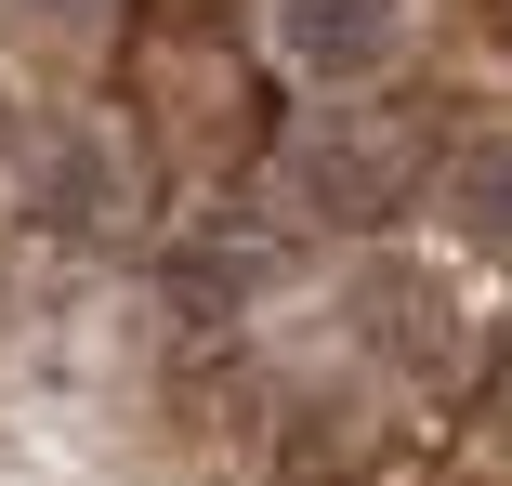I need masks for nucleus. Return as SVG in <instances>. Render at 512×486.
<instances>
[{
	"label": "nucleus",
	"instance_id": "1",
	"mask_svg": "<svg viewBox=\"0 0 512 486\" xmlns=\"http://www.w3.org/2000/svg\"><path fill=\"white\" fill-rule=\"evenodd\" d=\"M421 119L407 106H342V119H289L263 145V211L316 224V237H381L407 198H421Z\"/></svg>",
	"mask_w": 512,
	"mask_h": 486
},
{
	"label": "nucleus",
	"instance_id": "2",
	"mask_svg": "<svg viewBox=\"0 0 512 486\" xmlns=\"http://www.w3.org/2000/svg\"><path fill=\"white\" fill-rule=\"evenodd\" d=\"M119 106H132V119H158V132H145L158 158H197V171H263V79H250L224 40H197V27H145V40H132Z\"/></svg>",
	"mask_w": 512,
	"mask_h": 486
},
{
	"label": "nucleus",
	"instance_id": "3",
	"mask_svg": "<svg viewBox=\"0 0 512 486\" xmlns=\"http://www.w3.org/2000/svg\"><path fill=\"white\" fill-rule=\"evenodd\" d=\"M27 211L53 224V237H145L158 224V145H145V119L132 106H79V119H40V145H27Z\"/></svg>",
	"mask_w": 512,
	"mask_h": 486
},
{
	"label": "nucleus",
	"instance_id": "4",
	"mask_svg": "<svg viewBox=\"0 0 512 486\" xmlns=\"http://www.w3.org/2000/svg\"><path fill=\"white\" fill-rule=\"evenodd\" d=\"M263 53L302 92H368L407 53V0H263Z\"/></svg>",
	"mask_w": 512,
	"mask_h": 486
},
{
	"label": "nucleus",
	"instance_id": "5",
	"mask_svg": "<svg viewBox=\"0 0 512 486\" xmlns=\"http://www.w3.org/2000/svg\"><path fill=\"white\" fill-rule=\"evenodd\" d=\"M381 460H394V395H381V381H329V395L289 408V473L302 486H355Z\"/></svg>",
	"mask_w": 512,
	"mask_h": 486
},
{
	"label": "nucleus",
	"instance_id": "6",
	"mask_svg": "<svg viewBox=\"0 0 512 486\" xmlns=\"http://www.w3.org/2000/svg\"><path fill=\"white\" fill-rule=\"evenodd\" d=\"M355 316H368V355L381 368H460V316H447V289L421 276V263H368L355 276Z\"/></svg>",
	"mask_w": 512,
	"mask_h": 486
},
{
	"label": "nucleus",
	"instance_id": "7",
	"mask_svg": "<svg viewBox=\"0 0 512 486\" xmlns=\"http://www.w3.org/2000/svg\"><path fill=\"white\" fill-rule=\"evenodd\" d=\"M434 211H447V237H460L473 263H512V119H486V132H460V145H447Z\"/></svg>",
	"mask_w": 512,
	"mask_h": 486
},
{
	"label": "nucleus",
	"instance_id": "8",
	"mask_svg": "<svg viewBox=\"0 0 512 486\" xmlns=\"http://www.w3.org/2000/svg\"><path fill=\"white\" fill-rule=\"evenodd\" d=\"M486 395H499V408H512V329H499V355H486Z\"/></svg>",
	"mask_w": 512,
	"mask_h": 486
},
{
	"label": "nucleus",
	"instance_id": "9",
	"mask_svg": "<svg viewBox=\"0 0 512 486\" xmlns=\"http://www.w3.org/2000/svg\"><path fill=\"white\" fill-rule=\"evenodd\" d=\"M0 158H14V92H0Z\"/></svg>",
	"mask_w": 512,
	"mask_h": 486
},
{
	"label": "nucleus",
	"instance_id": "10",
	"mask_svg": "<svg viewBox=\"0 0 512 486\" xmlns=\"http://www.w3.org/2000/svg\"><path fill=\"white\" fill-rule=\"evenodd\" d=\"M27 14H92V0H27Z\"/></svg>",
	"mask_w": 512,
	"mask_h": 486
},
{
	"label": "nucleus",
	"instance_id": "11",
	"mask_svg": "<svg viewBox=\"0 0 512 486\" xmlns=\"http://www.w3.org/2000/svg\"><path fill=\"white\" fill-rule=\"evenodd\" d=\"M499 27H512V0H499Z\"/></svg>",
	"mask_w": 512,
	"mask_h": 486
}]
</instances>
